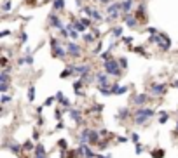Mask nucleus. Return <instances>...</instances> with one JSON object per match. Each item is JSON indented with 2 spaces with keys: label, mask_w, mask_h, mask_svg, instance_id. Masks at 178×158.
Returning <instances> with one entry per match:
<instances>
[{
  "label": "nucleus",
  "mask_w": 178,
  "mask_h": 158,
  "mask_svg": "<svg viewBox=\"0 0 178 158\" xmlns=\"http://www.w3.org/2000/svg\"><path fill=\"white\" fill-rule=\"evenodd\" d=\"M154 115H156V111L152 110V108H138V110L135 111V124L136 125H145L147 122H149L150 118H154Z\"/></svg>",
  "instance_id": "1"
},
{
  "label": "nucleus",
  "mask_w": 178,
  "mask_h": 158,
  "mask_svg": "<svg viewBox=\"0 0 178 158\" xmlns=\"http://www.w3.org/2000/svg\"><path fill=\"white\" fill-rule=\"evenodd\" d=\"M105 71H107L108 75L112 76H121L122 75V68L121 64H119V61H115V59H108V61H105Z\"/></svg>",
  "instance_id": "2"
},
{
  "label": "nucleus",
  "mask_w": 178,
  "mask_h": 158,
  "mask_svg": "<svg viewBox=\"0 0 178 158\" xmlns=\"http://www.w3.org/2000/svg\"><path fill=\"white\" fill-rule=\"evenodd\" d=\"M96 82H98V87H110L112 83H110V78H108V73H96Z\"/></svg>",
  "instance_id": "3"
},
{
  "label": "nucleus",
  "mask_w": 178,
  "mask_h": 158,
  "mask_svg": "<svg viewBox=\"0 0 178 158\" xmlns=\"http://www.w3.org/2000/svg\"><path fill=\"white\" fill-rule=\"evenodd\" d=\"M166 89H168L166 83H154V85H150V92L154 96H163L164 92H166Z\"/></svg>",
  "instance_id": "4"
},
{
  "label": "nucleus",
  "mask_w": 178,
  "mask_h": 158,
  "mask_svg": "<svg viewBox=\"0 0 178 158\" xmlns=\"http://www.w3.org/2000/svg\"><path fill=\"white\" fill-rule=\"evenodd\" d=\"M89 139H91V129L86 127L84 131L80 132V136H79V143H80V146L89 144Z\"/></svg>",
  "instance_id": "5"
},
{
  "label": "nucleus",
  "mask_w": 178,
  "mask_h": 158,
  "mask_svg": "<svg viewBox=\"0 0 178 158\" xmlns=\"http://www.w3.org/2000/svg\"><path fill=\"white\" fill-rule=\"evenodd\" d=\"M133 103H135L138 108H142V106H145V104L149 103V96H147V94H136V96L133 97Z\"/></svg>",
  "instance_id": "6"
},
{
  "label": "nucleus",
  "mask_w": 178,
  "mask_h": 158,
  "mask_svg": "<svg viewBox=\"0 0 178 158\" xmlns=\"http://www.w3.org/2000/svg\"><path fill=\"white\" fill-rule=\"evenodd\" d=\"M66 50H68V54H70V56H73V57L80 54V47H79V45L75 44V42H70V44L66 45Z\"/></svg>",
  "instance_id": "7"
},
{
  "label": "nucleus",
  "mask_w": 178,
  "mask_h": 158,
  "mask_svg": "<svg viewBox=\"0 0 178 158\" xmlns=\"http://www.w3.org/2000/svg\"><path fill=\"white\" fill-rule=\"evenodd\" d=\"M89 71H91V66H89V64H80V66H77V69H75V73H77L80 78H84Z\"/></svg>",
  "instance_id": "8"
},
{
  "label": "nucleus",
  "mask_w": 178,
  "mask_h": 158,
  "mask_svg": "<svg viewBox=\"0 0 178 158\" xmlns=\"http://www.w3.org/2000/svg\"><path fill=\"white\" fill-rule=\"evenodd\" d=\"M68 115H70V118L75 122V124H80V122H82V113H80L79 110H72V108H70Z\"/></svg>",
  "instance_id": "9"
},
{
  "label": "nucleus",
  "mask_w": 178,
  "mask_h": 158,
  "mask_svg": "<svg viewBox=\"0 0 178 158\" xmlns=\"http://www.w3.org/2000/svg\"><path fill=\"white\" fill-rule=\"evenodd\" d=\"M5 148H9L11 151L14 153V155H18V156H21V151H23V146L21 144H5Z\"/></svg>",
  "instance_id": "10"
},
{
  "label": "nucleus",
  "mask_w": 178,
  "mask_h": 158,
  "mask_svg": "<svg viewBox=\"0 0 178 158\" xmlns=\"http://www.w3.org/2000/svg\"><path fill=\"white\" fill-rule=\"evenodd\" d=\"M119 9H122L119 2H115L114 5H110V7H108V14L112 16V19H114V18H117V12H119Z\"/></svg>",
  "instance_id": "11"
},
{
  "label": "nucleus",
  "mask_w": 178,
  "mask_h": 158,
  "mask_svg": "<svg viewBox=\"0 0 178 158\" xmlns=\"http://www.w3.org/2000/svg\"><path fill=\"white\" fill-rule=\"evenodd\" d=\"M35 158H47V155H45V148H44L42 144H37L35 148Z\"/></svg>",
  "instance_id": "12"
},
{
  "label": "nucleus",
  "mask_w": 178,
  "mask_h": 158,
  "mask_svg": "<svg viewBox=\"0 0 178 158\" xmlns=\"http://www.w3.org/2000/svg\"><path fill=\"white\" fill-rule=\"evenodd\" d=\"M129 115H131V111H129L128 108H121V110H119V115H117V120H124V118H129Z\"/></svg>",
  "instance_id": "13"
},
{
  "label": "nucleus",
  "mask_w": 178,
  "mask_h": 158,
  "mask_svg": "<svg viewBox=\"0 0 178 158\" xmlns=\"http://www.w3.org/2000/svg\"><path fill=\"white\" fill-rule=\"evenodd\" d=\"M124 21H126V24H128V26H131V28L136 24V19L131 16V14H124Z\"/></svg>",
  "instance_id": "14"
},
{
  "label": "nucleus",
  "mask_w": 178,
  "mask_h": 158,
  "mask_svg": "<svg viewBox=\"0 0 178 158\" xmlns=\"http://www.w3.org/2000/svg\"><path fill=\"white\" fill-rule=\"evenodd\" d=\"M150 156L152 158H163L164 156V150H161V148H159V150H152V151H150Z\"/></svg>",
  "instance_id": "15"
},
{
  "label": "nucleus",
  "mask_w": 178,
  "mask_h": 158,
  "mask_svg": "<svg viewBox=\"0 0 178 158\" xmlns=\"http://www.w3.org/2000/svg\"><path fill=\"white\" fill-rule=\"evenodd\" d=\"M28 101H30V103H33V101H35V85H30V89H28Z\"/></svg>",
  "instance_id": "16"
},
{
  "label": "nucleus",
  "mask_w": 178,
  "mask_h": 158,
  "mask_svg": "<svg viewBox=\"0 0 178 158\" xmlns=\"http://www.w3.org/2000/svg\"><path fill=\"white\" fill-rule=\"evenodd\" d=\"M131 5H133V0H124V2H122V4H121L122 11H124V12H126V14H128V11H129V9H131Z\"/></svg>",
  "instance_id": "17"
},
{
  "label": "nucleus",
  "mask_w": 178,
  "mask_h": 158,
  "mask_svg": "<svg viewBox=\"0 0 178 158\" xmlns=\"http://www.w3.org/2000/svg\"><path fill=\"white\" fill-rule=\"evenodd\" d=\"M170 120V115H168V111H161V115H159V124H166Z\"/></svg>",
  "instance_id": "18"
},
{
  "label": "nucleus",
  "mask_w": 178,
  "mask_h": 158,
  "mask_svg": "<svg viewBox=\"0 0 178 158\" xmlns=\"http://www.w3.org/2000/svg\"><path fill=\"white\" fill-rule=\"evenodd\" d=\"M35 148H37V146H33L32 141H26V143L23 144V150H28V151H35Z\"/></svg>",
  "instance_id": "19"
},
{
  "label": "nucleus",
  "mask_w": 178,
  "mask_h": 158,
  "mask_svg": "<svg viewBox=\"0 0 178 158\" xmlns=\"http://www.w3.org/2000/svg\"><path fill=\"white\" fill-rule=\"evenodd\" d=\"M63 7H65L63 0H54V9H56V11H61Z\"/></svg>",
  "instance_id": "20"
},
{
  "label": "nucleus",
  "mask_w": 178,
  "mask_h": 158,
  "mask_svg": "<svg viewBox=\"0 0 178 158\" xmlns=\"http://www.w3.org/2000/svg\"><path fill=\"white\" fill-rule=\"evenodd\" d=\"M91 18H93L94 21H101V14L98 12V11H91Z\"/></svg>",
  "instance_id": "21"
},
{
  "label": "nucleus",
  "mask_w": 178,
  "mask_h": 158,
  "mask_svg": "<svg viewBox=\"0 0 178 158\" xmlns=\"http://www.w3.org/2000/svg\"><path fill=\"white\" fill-rule=\"evenodd\" d=\"M135 151H136V155H142V153L145 151V148H143L142 144H136L135 146Z\"/></svg>",
  "instance_id": "22"
},
{
  "label": "nucleus",
  "mask_w": 178,
  "mask_h": 158,
  "mask_svg": "<svg viewBox=\"0 0 178 158\" xmlns=\"http://www.w3.org/2000/svg\"><path fill=\"white\" fill-rule=\"evenodd\" d=\"M119 64H121V68H122V69H124V68H128V61H126L124 57H121V59H119Z\"/></svg>",
  "instance_id": "23"
},
{
  "label": "nucleus",
  "mask_w": 178,
  "mask_h": 158,
  "mask_svg": "<svg viewBox=\"0 0 178 158\" xmlns=\"http://www.w3.org/2000/svg\"><path fill=\"white\" fill-rule=\"evenodd\" d=\"M9 101H11V96H7V94H4V96H2V106H4V104H7Z\"/></svg>",
  "instance_id": "24"
},
{
  "label": "nucleus",
  "mask_w": 178,
  "mask_h": 158,
  "mask_svg": "<svg viewBox=\"0 0 178 158\" xmlns=\"http://www.w3.org/2000/svg\"><path fill=\"white\" fill-rule=\"evenodd\" d=\"M58 146H59V148H61V150H65V148H66V141H65V139H59V141H58Z\"/></svg>",
  "instance_id": "25"
},
{
  "label": "nucleus",
  "mask_w": 178,
  "mask_h": 158,
  "mask_svg": "<svg viewBox=\"0 0 178 158\" xmlns=\"http://www.w3.org/2000/svg\"><path fill=\"white\" fill-rule=\"evenodd\" d=\"M61 117H63V111H61V110L54 111V118H56V120H61Z\"/></svg>",
  "instance_id": "26"
},
{
  "label": "nucleus",
  "mask_w": 178,
  "mask_h": 158,
  "mask_svg": "<svg viewBox=\"0 0 178 158\" xmlns=\"http://www.w3.org/2000/svg\"><path fill=\"white\" fill-rule=\"evenodd\" d=\"M114 35H115V37H121V35H122V28L115 26V28H114Z\"/></svg>",
  "instance_id": "27"
},
{
  "label": "nucleus",
  "mask_w": 178,
  "mask_h": 158,
  "mask_svg": "<svg viewBox=\"0 0 178 158\" xmlns=\"http://www.w3.org/2000/svg\"><path fill=\"white\" fill-rule=\"evenodd\" d=\"M138 134H136V132H133V134H131V141H133V143H135V144H138Z\"/></svg>",
  "instance_id": "28"
},
{
  "label": "nucleus",
  "mask_w": 178,
  "mask_h": 158,
  "mask_svg": "<svg viewBox=\"0 0 178 158\" xmlns=\"http://www.w3.org/2000/svg\"><path fill=\"white\" fill-rule=\"evenodd\" d=\"M54 101H56V97H49V99L45 101V104H44V106H51V104L54 103Z\"/></svg>",
  "instance_id": "29"
},
{
  "label": "nucleus",
  "mask_w": 178,
  "mask_h": 158,
  "mask_svg": "<svg viewBox=\"0 0 178 158\" xmlns=\"http://www.w3.org/2000/svg\"><path fill=\"white\" fill-rule=\"evenodd\" d=\"M84 40H87V42H93V40H94V37H91V35H84Z\"/></svg>",
  "instance_id": "30"
},
{
  "label": "nucleus",
  "mask_w": 178,
  "mask_h": 158,
  "mask_svg": "<svg viewBox=\"0 0 178 158\" xmlns=\"http://www.w3.org/2000/svg\"><path fill=\"white\" fill-rule=\"evenodd\" d=\"M56 129H58V131H61V129H65V124H63V122H58Z\"/></svg>",
  "instance_id": "31"
},
{
  "label": "nucleus",
  "mask_w": 178,
  "mask_h": 158,
  "mask_svg": "<svg viewBox=\"0 0 178 158\" xmlns=\"http://www.w3.org/2000/svg\"><path fill=\"white\" fill-rule=\"evenodd\" d=\"M147 31H149L150 35H156V33H157V30H156V28H149V30H147Z\"/></svg>",
  "instance_id": "32"
},
{
  "label": "nucleus",
  "mask_w": 178,
  "mask_h": 158,
  "mask_svg": "<svg viewBox=\"0 0 178 158\" xmlns=\"http://www.w3.org/2000/svg\"><path fill=\"white\" fill-rule=\"evenodd\" d=\"M117 141H119V143H128L129 139L128 137H117Z\"/></svg>",
  "instance_id": "33"
},
{
  "label": "nucleus",
  "mask_w": 178,
  "mask_h": 158,
  "mask_svg": "<svg viewBox=\"0 0 178 158\" xmlns=\"http://www.w3.org/2000/svg\"><path fill=\"white\" fill-rule=\"evenodd\" d=\"M9 7H11V4H9V2H5V4H4V11H9Z\"/></svg>",
  "instance_id": "34"
},
{
  "label": "nucleus",
  "mask_w": 178,
  "mask_h": 158,
  "mask_svg": "<svg viewBox=\"0 0 178 158\" xmlns=\"http://www.w3.org/2000/svg\"><path fill=\"white\" fill-rule=\"evenodd\" d=\"M124 42H126V44H128V45H129V44L133 42V38H131V37H128V38H124Z\"/></svg>",
  "instance_id": "35"
},
{
  "label": "nucleus",
  "mask_w": 178,
  "mask_h": 158,
  "mask_svg": "<svg viewBox=\"0 0 178 158\" xmlns=\"http://www.w3.org/2000/svg\"><path fill=\"white\" fill-rule=\"evenodd\" d=\"M173 87H175V89H178V80H175V82H173Z\"/></svg>",
  "instance_id": "36"
},
{
  "label": "nucleus",
  "mask_w": 178,
  "mask_h": 158,
  "mask_svg": "<svg viewBox=\"0 0 178 158\" xmlns=\"http://www.w3.org/2000/svg\"><path fill=\"white\" fill-rule=\"evenodd\" d=\"M96 158H112L110 155H107V156H100V155H96Z\"/></svg>",
  "instance_id": "37"
},
{
  "label": "nucleus",
  "mask_w": 178,
  "mask_h": 158,
  "mask_svg": "<svg viewBox=\"0 0 178 158\" xmlns=\"http://www.w3.org/2000/svg\"><path fill=\"white\" fill-rule=\"evenodd\" d=\"M101 4H108V0H100Z\"/></svg>",
  "instance_id": "38"
},
{
  "label": "nucleus",
  "mask_w": 178,
  "mask_h": 158,
  "mask_svg": "<svg viewBox=\"0 0 178 158\" xmlns=\"http://www.w3.org/2000/svg\"><path fill=\"white\" fill-rule=\"evenodd\" d=\"M175 134H178V124H176V129H175Z\"/></svg>",
  "instance_id": "39"
}]
</instances>
